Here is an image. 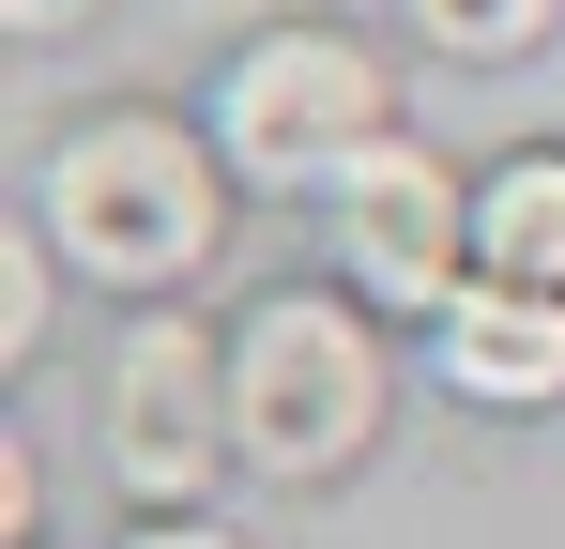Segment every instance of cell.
I'll list each match as a JSON object with an SVG mask.
<instances>
[{"label":"cell","mask_w":565,"mask_h":549,"mask_svg":"<svg viewBox=\"0 0 565 549\" xmlns=\"http://www.w3.org/2000/svg\"><path fill=\"white\" fill-rule=\"evenodd\" d=\"M382 443V336L337 305V290H276L230 321V458L245 473H352Z\"/></svg>","instance_id":"cell-2"},{"label":"cell","mask_w":565,"mask_h":549,"mask_svg":"<svg viewBox=\"0 0 565 549\" xmlns=\"http://www.w3.org/2000/svg\"><path fill=\"white\" fill-rule=\"evenodd\" d=\"M214 169L230 153H199L184 122H153V107H107V122H77L62 153H46V183H31V229L62 245L77 274H107V290H169V274L214 260Z\"/></svg>","instance_id":"cell-1"},{"label":"cell","mask_w":565,"mask_h":549,"mask_svg":"<svg viewBox=\"0 0 565 549\" xmlns=\"http://www.w3.org/2000/svg\"><path fill=\"white\" fill-rule=\"evenodd\" d=\"M337 260H352L367 305H428L444 321L473 290V183L444 153H413V138H382L367 169L337 183Z\"/></svg>","instance_id":"cell-5"},{"label":"cell","mask_w":565,"mask_h":549,"mask_svg":"<svg viewBox=\"0 0 565 549\" xmlns=\"http://www.w3.org/2000/svg\"><path fill=\"white\" fill-rule=\"evenodd\" d=\"M107 473L153 488V504H199L230 473V336L199 321H138L122 366H107Z\"/></svg>","instance_id":"cell-4"},{"label":"cell","mask_w":565,"mask_h":549,"mask_svg":"<svg viewBox=\"0 0 565 549\" xmlns=\"http://www.w3.org/2000/svg\"><path fill=\"white\" fill-rule=\"evenodd\" d=\"M93 0H0V31H77Z\"/></svg>","instance_id":"cell-11"},{"label":"cell","mask_w":565,"mask_h":549,"mask_svg":"<svg viewBox=\"0 0 565 549\" xmlns=\"http://www.w3.org/2000/svg\"><path fill=\"white\" fill-rule=\"evenodd\" d=\"M382 138H397V92L352 31H260L214 77V153L245 183H352Z\"/></svg>","instance_id":"cell-3"},{"label":"cell","mask_w":565,"mask_h":549,"mask_svg":"<svg viewBox=\"0 0 565 549\" xmlns=\"http://www.w3.org/2000/svg\"><path fill=\"white\" fill-rule=\"evenodd\" d=\"M444 381H459L473 412H535V397H565V290L473 274L459 305H444Z\"/></svg>","instance_id":"cell-6"},{"label":"cell","mask_w":565,"mask_h":549,"mask_svg":"<svg viewBox=\"0 0 565 549\" xmlns=\"http://www.w3.org/2000/svg\"><path fill=\"white\" fill-rule=\"evenodd\" d=\"M565 0H413V31L444 46V62H520V46H551Z\"/></svg>","instance_id":"cell-8"},{"label":"cell","mask_w":565,"mask_h":549,"mask_svg":"<svg viewBox=\"0 0 565 549\" xmlns=\"http://www.w3.org/2000/svg\"><path fill=\"white\" fill-rule=\"evenodd\" d=\"M122 549H245V535H214V519H153V535H122Z\"/></svg>","instance_id":"cell-10"},{"label":"cell","mask_w":565,"mask_h":549,"mask_svg":"<svg viewBox=\"0 0 565 549\" xmlns=\"http://www.w3.org/2000/svg\"><path fill=\"white\" fill-rule=\"evenodd\" d=\"M473 260L504 290H565V153H520L473 183Z\"/></svg>","instance_id":"cell-7"},{"label":"cell","mask_w":565,"mask_h":549,"mask_svg":"<svg viewBox=\"0 0 565 549\" xmlns=\"http://www.w3.org/2000/svg\"><path fill=\"white\" fill-rule=\"evenodd\" d=\"M46 260H62L46 229H0V352H31V336H46Z\"/></svg>","instance_id":"cell-9"}]
</instances>
